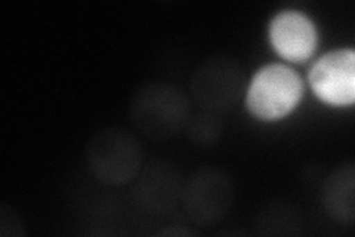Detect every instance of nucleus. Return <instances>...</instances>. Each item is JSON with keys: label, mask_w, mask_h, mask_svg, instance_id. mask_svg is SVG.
Segmentation results:
<instances>
[{"label": "nucleus", "mask_w": 355, "mask_h": 237, "mask_svg": "<svg viewBox=\"0 0 355 237\" xmlns=\"http://www.w3.org/2000/svg\"><path fill=\"white\" fill-rule=\"evenodd\" d=\"M302 95L304 83L295 70L283 64H270L253 76L246 106L254 117L272 122L291 115Z\"/></svg>", "instance_id": "f257e3e1"}, {"label": "nucleus", "mask_w": 355, "mask_h": 237, "mask_svg": "<svg viewBox=\"0 0 355 237\" xmlns=\"http://www.w3.org/2000/svg\"><path fill=\"white\" fill-rule=\"evenodd\" d=\"M309 86L329 106H352L355 99V54L352 49L331 51L313 65Z\"/></svg>", "instance_id": "f03ea898"}, {"label": "nucleus", "mask_w": 355, "mask_h": 237, "mask_svg": "<svg viewBox=\"0 0 355 237\" xmlns=\"http://www.w3.org/2000/svg\"><path fill=\"white\" fill-rule=\"evenodd\" d=\"M270 40L275 52L291 63H305L314 55L318 43L315 26L296 10L277 14L270 24Z\"/></svg>", "instance_id": "7ed1b4c3"}]
</instances>
